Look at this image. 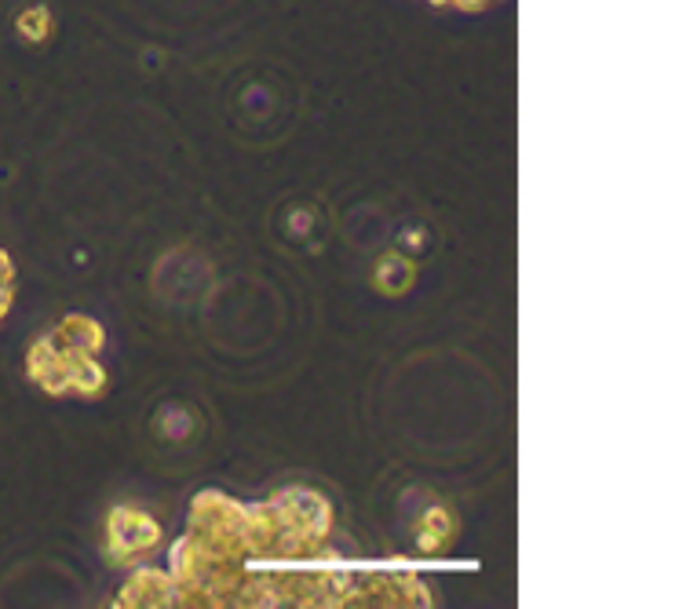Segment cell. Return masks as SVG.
I'll return each instance as SVG.
<instances>
[{"label": "cell", "instance_id": "obj_2", "mask_svg": "<svg viewBox=\"0 0 697 609\" xmlns=\"http://www.w3.org/2000/svg\"><path fill=\"white\" fill-rule=\"evenodd\" d=\"M161 544V525L136 507H117L106 522V558L114 566H131L139 555Z\"/></svg>", "mask_w": 697, "mask_h": 609}, {"label": "cell", "instance_id": "obj_4", "mask_svg": "<svg viewBox=\"0 0 697 609\" xmlns=\"http://www.w3.org/2000/svg\"><path fill=\"white\" fill-rule=\"evenodd\" d=\"M8 303H11V263L0 253V318L8 314Z\"/></svg>", "mask_w": 697, "mask_h": 609}, {"label": "cell", "instance_id": "obj_3", "mask_svg": "<svg viewBox=\"0 0 697 609\" xmlns=\"http://www.w3.org/2000/svg\"><path fill=\"white\" fill-rule=\"evenodd\" d=\"M176 584L161 573H136L128 588L117 595V606H172Z\"/></svg>", "mask_w": 697, "mask_h": 609}, {"label": "cell", "instance_id": "obj_1", "mask_svg": "<svg viewBox=\"0 0 697 609\" xmlns=\"http://www.w3.org/2000/svg\"><path fill=\"white\" fill-rule=\"evenodd\" d=\"M99 351H103V325L84 314H74L30 351V376L47 394L99 398L106 391V373L95 362Z\"/></svg>", "mask_w": 697, "mask_h": 609}]
</instances>
